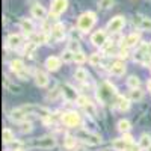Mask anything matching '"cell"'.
I'll list each match as a JSON object with an SVG mask.
<instances>
[{
  "label": "cell",
  "instance_id": "obj_1",
  "mask_svg": "<svg viewBox=\"0 0 151 151\" xmlns=\"http://www.w3.org/2000/svg\"><path fill=\"white\" fill-rule=\"evenodd\" d=\"M119 97H121V95H118L116 88L113 86L112 83H109V82H103L101 85L98 86L97 98H98V101H101L103 104L116 106V104H118Z\"/></svg>",
  "mask_w": 151,
  "mask_h": 151
},
{
  "label": "cell",
  "instance_id": "obj_2",
  "mask_svg": "<svg viewBox=\"0 0 151 151\" xmlns=\"http://www.w3.org/2000/svg\"><path fill=\"white\" fill-rule=\"evenodd\" d=\"M95 21H97V15L94 14V12L88 11V12H85V14H82L79 17V20H77V29L82 30V32H88V30L92 29Z\"/></svg>",
  "mask_w": 151,
  "mask_h": 151
},
{
  "label": "cell",
  "instance_id": "obj_3",
  "mask_svg": "<svg viewBox=\"0 0 151 151\" xmlns=\"http://www.w3.org/2000/svg\"><path fill=\"white\" fill-rule=\"evenodd\" d=\"M21 110L26 113V115L41 116V118H50L52 116L50 109H47L44 106H38V104H24V106H21Z\"/></svg>",
  "mask_w": 151,
  "mask_h": 151
},
{
  "label": "cell",
  "instance_id": "obj_4",
  "mask_svg": "<svg viewBox=\"0 0 151 151\" xmlns=\"http://www.w3.org/2000/svg\"><path fill=\"white\" fill-rule=\"evenodd\" d=\"M30 147H35V148H42V150H50L56 147V139L53 136H42V137H36L33 139L30 144Z\"/></svg>",
  "mask_w": 151,
  "mask_h": 151
},
{
  "label": "cell",
  "instance_id": "obj_5",
  "mask_svg": "<svg viewBox=\"0 0 151 151\" xmlns=\"http://www.w3.org/2000/svg\"><path fill=\"white\" fill-rule=\"evenodd\" d=\"M76 137L86 144H89V145H98V144H101V139H100V136L95 134V133H91V132H88V130H79L77 133H76Z\"/></svg>",
  "mask_w": 151,
  "mask_h": 151
},
{
  "label": "cell",
  "instance_id": "obj_6",
  "mask_svg": "<svg viewBox=\"0 0 151 151\" xmlns=\"http://www.w3.org/2000/svg\"><path fill=\"white\" fill-rule=\"evenodd\" d=\"M62 122H64L67 127L76 129V127H79V125L82 124V119H80V116L76 112H67V113L62 115Z\"/></svg>",
  "mask_w": 151,
  "mask_h": 151
},
{
  "label": "cell",
  "instance_id": "obj_7",
  "mask_svg": "<svg viewBox=\"0 0 151 151\" xmlns=\"http://www.w3.org/2000/svg\"><path fill=\"white\" fill-rule=\"evenodd\" d=\"M11 70L14 71L21 80H27V73H26V67H24V62L20 60V59H15L11 62Z\"/></svg>",
  "mask_w": 151,
  "mask_h": 151
},
{
  "label": "cell",
  "instance_id": "obj_8",
  "mask_svg": "<svg viewBox=\"0 0 151 151\" xmlns=\"http://www.w3.org/2000/svg\"><path fill=\"white\" fill-rule=\"evenodd\" d=\"M77 104L85 109V112L88 113V115H91V116H95V115H97V109H95L94 103L89 101V98H88V97L80 95V97L77 98Z\"/></svg>",
  "mask_w": 151,
  "mask_h": 151
},
{
  "label": "cell",
  "instance_id": "obj_9",
  "mask_svg": "<svg viewBox=\"0 0 151 151\" xmlns=\"http://www.w3.org/2000/svg\"><path fill=\"white\" fill-rule=\"evenodd\" d=\"M124 24H125V18L121 17V15H116V17H113L107 23V30L112 32V33H116V32H119L124 27Z\"/></svg>",
  "mask_w": 151,
  "mask_h": 151
},
{
  "label": "cell",
  "instance_id": "obj_10",
  "mask_svg": "<svg viewBox=\"0 0 151 151\" xmlns=\"http://www.w3.org/2000/svg\"><path fill=\"white\" fill-rule=\"evenodd\" d=\"M68 6V0H53L52 8H50V14L53 17H59Z\"/></svg>",
  "mask_w": 151,
  "mask_h": 151
},
{
  "label": "cell",
  "instance_id": "obj_11",
  "mask_svg": "<svg viewBox=\"0 0 151 151\" xmlns=\"http://www.w3.org/2000/svg\"><path fill=\"white\" fill-rule=\"evenodd\" d=\"M62 94H64V97L68 100V101H77V98L80 97V95H77V92H76L74 88L71 85H68V83L62 85Z\"/></svg>",
  "mask_w": 151,
  "mask_h": 151
},
{
  "label": "cell",
  "instance_id": "obj_12",
  "mask_svg": "<svg viewBox=\"0 0 151 151\" xmlns=\"http://www.w3.org/2000/svg\"><path fill=\"white\" fill-rule=\"evenodd\" d=\"M133 23H134V26L137 29H141V30H150L151 32V20L150 18H145L142 15H136L133 18Z\"/></svg>",
  "mask_w": 151,
  "mask_h": 151
},
{
  "label": "cell",
  "instance_id": "obj_13",
  "mask_svg": "<svg viewBox=\"0 0 151 151\" xmlns=\"http://www.w3.org/2000/svg\"><path fill=\"white\" fill-rule=\"evenodd\" d=\"M91 42H92L94 45H97V47H103V45L107 42V35H106V32H104V30L95 32V33L91 36Z\"/></svg>",
  "mask_w": 151,
  "mask_h": 151
},
{
  "label": "cell",
  "instance_id": "obj_14",
  "mask_svg": "<svg viewBox=\"0 0 151 151\" xmlns=\"http://www.w3.org/2000/svg\"><path fill=\"white\" fill-rule=\"evenodd\" d=\"M52 36H53V40L55 41H60V40H64V36H65V29H64V24H55V26L52 27Z\"/></svg>",
  "mask_w": 151,
  "mask_h": 151
},
{
  "label": "cell",
  "instance_id": "obj_15",
  "mask_svg": "<svg viewBox=\"0 0 151 151\" xmlns=\"http://www.w3.org/2000/svg\"><path fill=\"white\" fill-rule=\"evenodd\" d=\"M20 27H21V30H23L24 35H32L33 30H35V24L29 18H23L21 23H20Z\"/></svg>",
  "mask_w": 151,
  "mask_h": 151
},
{
  "label": "cell",
  "instance_id": "obj_16",
  "mask_svg": "<svg viewBox=\"0 0 151 151\" xmlns=\"http://www.w3.org/2000/svg\"><path fill=\"white\" fill-rule=\"evenodd\" d=\"M21 42H23L21 35H15V33L9 35L8 40H6V45H8L9 48H18V47L21 45Z\"/></svg>",
  "mask_w": 151,
  "mask_h": 151
},
{
  "label": "cell",
  "instance_id": "obj_17",
  "mask_svg": "<svg viewBox=\"0 0 151 151\" xmlns=\"http://www.w3.org/2000/svg\"><path fill=\"white\" fill-rule=\"evenodd\" d=\"M60 62H62V59H59V58H56V56H50V58H47V60H45V67H47V70H50V71H56V70H59V67H60Z\"/></svg>",
  "mask_w": 151,
  "mask_h": 151
},
{
  "label": "cell",
  "instance_id": "obj_18",
  "mask_svg": "<svg viewBox=\"0 0 151 151\" xmlns=\"http://www.w3.org/2000/svg\"><path fill=\"white\" fill-rule=\"evenodd\" d=\"M35 83L40 86V88H45V86L48 85V76H47L45 73H42V71L38 70V71L35 73Z\"/></svg>",
  "mask_w": 151,
  "mask_h": 151
},
{
  "label": "cell",
  "instance_id": "obj_19",
  "mask_svg": "<svg viewBox=\"0 0 151 151\" xmlns=\"http://www.w3.org/2000/svg\"><path fill=\"white\" fill-rule=\"evenodd\" d=\"M139 40H141V35H139V33H132V35H129V36L124 40L122 47H125V48H129V47H134L137 42H139Z\"/></svg>",
  "mask_w": 151,
  "mask_h": 151
},
{
  "label": "cell",
  "instance_id": "obj_20",
  "mask_svg": "<svg viewBox=\"0 0 151 151\" xmlns=\"http://www.w3.org/2000/svg\"><path fill=\"white\" fill-rule=\"evenodd\" d=\"M32 15H33L35 18H38V20H45L47 11H45L44 6H41V5H33V6H32Z\"/></svg>",
  "mask_w": 151,
  "mask_h": 151
},
{
  "label": "cell",
  "instance_id": "obj_21",
  "mask_svg": "<svg viewBox=\"0 0 151 151\" xmlns=\"http://www.w3.org/2000/svg\"><path fill=\"white\" fill-rule=\"evenodd\" d=\"M110 73H112L113 76H122V74L125 73V65H124V62L118 60V62H115V64H112Z\"/></svg>",
  "mask_w": 151,
  "mask_h": 151
},
{
  "label": "cell",
  "instance_id": "obj_22",
  "mask_svg": "<svg viewBox=\"0 0 151 151\" xmlns=\"http://www.w3.org/2000/svg\"><path fill=\"white\" fill-rule=\"evenodd\" d=\"M11 118L14 121H17V122H23L24 119H26V113L21 110V107H18V109H14L11 112Z\"/></svg>",
  "mask_w": 151,
  "mask_h": 151
},
{
  "label": "cell",
  "instance_id": "obj_23",
  "mask_svg": "<svg viewBox=\"0 0 151 151\" xmlns=\"http://www.w3.org/2000/svg\"><path fill=\"white\" fill-rule=\"evenodd\" d=\"M129 144H130V142H127L125 139H122V137H121V139H115V141L112 142V148L116 150V151H124L125 147H127Z\"/></svg>",
  "mask_w": 151,
  "mask_h": 151
},
{
  "label": "cell",
  "instance_id": "obj_24",
  "mask_svg": "<svg viewBox=\"0 0 151 151\" xmlns=\"http://www.w3.org/2000/svg\"><path fill=\"white\" fill-rule=\"evenodd\" d=\"M130 129H132V124L127 121V119H121L119 122H118V130L121 132V133H129L130 132Z\"/></svg>",
  "mask_w": 151,
  "mask_h": 151
},
{
  "label": "cell",
  "instance_id": "obj_25",
  "mask_svg": "<svg viewBox=\"0 0 151 151\" xmlns=\"http://www.w3.org/2000/svg\"><path fill=\"white\" fill-rule=\"evenodd\" d=\"M142 98H144V92L139 89V88L130 91V100H133V101H141Z\"/></svg>",
  "mask_w": 151,
  "mask_h": 151
},
{
  "label": "cell",
  "instance_id": "obj_26",
  "mask_svg": "<svg viewBox=\"0 0 151 151\" xmlns=\"http://www.w3.org/2000/svg\"><path fill=\"white\" fill-rule=\"evenodd\" d=\"M116 106H118L119 110H129V107H130V100L125 98V97H119Z\"/></svg>",
  "mask_w": 151,
  "mask_h": 151
},
{
  "label": "cell",
  "instance_id": "obj_27",
  "mask_svg": "<svg viewBox=\"0 0 151 151\" xmlns=\"http://www.w3.org/2000/svg\"><path fill=\"white\" fill-rule=\"evenodd\" d=\"M74 77L77 80H80V82H85V80H88V71L83 70V68H77L76 73H74Z\"/></svg>",
  "mask_w": 151,
  "mask_h": 151
},
{
  "label": "cell",
  "instance_id": "obj_28",
  "mask_svg": "<svg viewBox=\"0 0 151 151\" xmlns=\"http://www.w3.org/2000/svg\"><path fill=\"white\" fill-rule=\"evenodd\" d=\"M127 85H129V88L130 89H136V88H139V85H141V80L136 77V76H130V77L127 79Z\"/></svg>",
  "mask_w": 151,
  "mask_h": 151
},
{
  "label": "cell",
  "instance_id": "obj_29",
  "mask_svg": "<svg viewBox=\"0 0 151 151\" xmlns=\"http://www.w3.org/2000/svg\"><path fill=\"white\" fill-rule=\"evenodd\" d=\"M139 147H141V148H145V150H148V148L151 147V137H150L148 134H142V136H141Z\"/></svg>",
  "mask_w": 151,
  "mask_h": 151
},
{
  "label": "cell",
  "instance_id": "obj_30",
  "mask_svg": "<svg viewBox=\"0 0 151 151\" xmlns=\"http://www.w3.org/2000/svg\"><path fill=\"white\" fill-rule=\"evenodd\" d=\"M14 141V133H12L9 129H5L3 130V142L5 144H11Z\"/></svg>",
  "mask_w": 151,
  "mask_h": 151
},
{
  "label": "cell",
  "instance_id": "obj_31",
  "mask_svg": "<svg viewBox=\"0 0 151 151\" xmlns=\"http://www.w3.org/2000/svg\"><path fill=\"white\" fill-rule=\"evenodd\" d=\"M64 62H71V60H74V52H71L70 48H67L64 53H62V58H60Z\"/></svg>",
  "mask_w": 151,
  "mask_h": 151
},
{
  "label": "cell",
  "instance_id": "obj_32",
  "mask_svg": "<svg viewBox=\"0 0 151 151\" xmlns=\"http://www.w3.org/2000/svg\"><path fill=\"white\" fill-rule=\"evenodd\" d=\"M100 62H101V55H100V53H94V55H91V58H89V64H91L92 67L100 65Z\"/></svg>",
  "mask_w": 151,
  "mask_h": 151
},
{
  "label": "cell",
  "instance_id": "obj_33",
  "mask_svg": "<svg viewBox=\"0 0 151 151\" xmlns=\"http://www.w3.org/2000/svg\"><path fill=\"white\" fill-rule=\"evenodd\" d=\"M64 147H65V148H74V147H76V137H74V136H65Z\"/></svg>",
  "mask_w": 151,
  "mask_h": 151
},
{
  "label": "cell",
  "instance_id": "obj_34",
  "mask_svg": "<svg viewBox=\"0 0 151 151\" xmlns=\"http://www.w3.org/2000/svg\"><path fill=\"white\" fill-rule=\"evenodd\" d=\"M36 47H38L36 42H27L26 48H24V55H26V56H32V53L36 50Z\"/></svg>",
  "mask_w": 151,
  "mask_h": 151
},
{
  "label": "cell",
  "instance_id": "obj_35",
  "mask_svg": "<svg viewBox=\"0 0 151 151\" xmlns=\"http://www.w3.org/2000/svg\"><path fill=\"white\" fill-rule=\"evenodd\" d=\"M113 5V0H98V6L101 9H109Z\"/></svg>",
  "mask_w": 151,
  "mask_h": 151
},
{
  "label": "cell",
  "instance_id": "obj_36",
  "mask_svg": "<svg viewBox=\"0 0 151 151\" xmlns=\"http://www.w3.org/2000/svg\"><path fill=\"white\" fill-rule=\"evenodd\" d=\"M86 60V56L83 52H77L74 53V62H77V64H83V62Z\"/></svg>",
  "mask_w": 151,
  "mask_h": 151
},
{
  "label": "cell",
  "instance_id": "obj_37",
  "mask_svg": "<svg viewBox=\"0 0 151 151\" xmlns=\"http://www.w3.org/2000/svg\"><path fill=\"white\" fill-rule=\"evenodd\" d=\"M21 132H23V133L32 132V124H30V122H26V121H23V122H21Z\"/></svg>",
  "mask_w": 151,
  "mask_h": 151
},
{
  "label": "cell",
  "instance_id": "obj_38",
  "mask_svg": "<svg viewBox=\"0 0 151 151\" xmlns=\"http://www.w3.org/2000/svg\"><path fill=\"white\" fill-rule=\"evenodd\" d=\"M71 52H74V53H77V52H80V45H79V42L77 41H71V44H70V47H68Z\"/></svg>",
  "mask_w": 151,
  "mask_h": 151
},
{
  "label": "cell",
  "instance_id": "obj_39",
  "mask_svg": "<svg viewBox=\"0 0 151 151\" xmlns=\"http://www.w3.org/2000/svg\"><path fill=\"white\" fill-rule=\"evenodd\" d=\"M124 151H141V147H139V145H136V144H133V142H130L127 147H125Z\"/></svg>",
  "mask_w": 151,
  "mask_h": 151
},
{
  "label": "cell",
  "instance_id": "obj_40",
  "mask_svg": "<svg viewBox=\"0 0 151 151\" xmlns=\"http://www.w3.org/2000/svg\"><path fill=\"white\" fill-rule=\"evenodd\" d=\"M45 41H47V35L45 33H40V35L35 36V41L33 42H40L41 44V42H45Z\"/></svg>",
  "mask_w": 151,
  "mask_h": 151
},
{
  "label": "cell",
  "instance_id": "obj_41",
  "mask_svg": "<svg viewBox=\"0 0 151 151\" xmlns=\"http://www.w3.org/2000/svg\"><path fill=\"white\" fill-rule=\"evenodd\" d=\"M122 139H125V141H127V142H133V137L129 134V133H125L124 136H122Z\"/></svg>",
  "mask_w": 151,
  "mask_h": 151
},
{
  "label": "cell",
  "instance_id": "obj_42",
  "mask_svg": "<svg viewBox=\"0 0 151 151\" xmlns=\"http://www.w3.org/2000/svg\"><path fill=\"white\" fill-rule=\"evenodd\" d=\"M147 86H148V91H151V80H150V82L147 83Z\"/></svg>",
  "mask_w": 151,
  "mask_h": 151
},
{
  "label": "cell",
  "instance_id": "obj_43",
  "mask_svg": "<svg viewBox=\"0 0 151 151\" xmlns=\"http://www.w3.org/2000/svg\"><path fill=\"white\" fill-rule=\"evenodd\" d=\"M14 151H23V150H14Z\"/></svg>",
  "mask_w": 151,
  "mask_h": 151
},
{
  "label": "cell",
  "instance_id": "obj_44",
  "mask_svg": "<svg viewBox=\"0 0 151 151\" xmlns=\"http://www.w3.org/2000/svg\"><path fill=\"white\" fill-rule=\"evenodd\" d=\"M147 151H151V147H150V148H148V150H147Z\"/></svg>",
  "mask_w": 151,
  "mask_h": 151
}]
</instances>
